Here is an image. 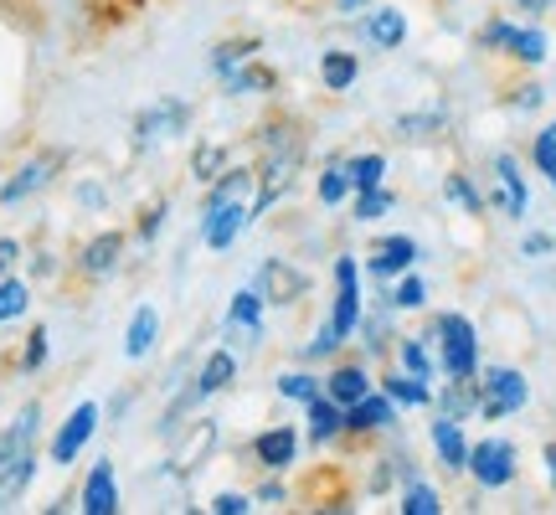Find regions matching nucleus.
Returning <instances> with one entry per match:
<instances>
[{"instance_id":"f257e3e1","label":"nucleus","mask_w":556,"mask_h":515,"mask_svg":"<svg viewBox=\"0 0 556 515\" xmlns=\"http://www.w3.org/2000/svg\"><path fill=\"white\" fill-rule=\"evenodd\" d=\"M176 0H0V21L62 58H93L129 26L160 16Z\"/></svg>"},{"instance_id":"f03ea898","label":"nucleus","mask_w":556,"mask_h":515,"mask_svg":"<svg viewBox=\"0 0 556 515\" xmlns=\"http://www.w3.org/2000/svg\"><path fill=\"white\" fill-rule=\"evenodd\" d=\"M304 160H309V129H304V120L274 114V120L258 124V165H253L258 191H253V217L274 212L278 201L294 191Z\"/></svg>"},{"instance_id":"7ed1b4c3","label":"nucleus","mask_w":556,"mask_h":515,"mask_svg":"<svg viewBox=\"0 0 556 515\" xmlns=\"http://www.w3.org/2000/svg\"><path fill=\"white\" fill-rule=\"evenodd\" d=\"M428 340L438 346V372H443V377H458V381L479 377V330L464 310H443V315H433Z\"/></svg>"},{"instance_id":"20e7f679","label":"nucleus","mask_w":556,"mask_h":515,"mask_svg":"<svg viewBox=\"0 0 556 515\" xmlns=\"http://www.w3.org/2000/svg\"><path fill=\"white\" fill-rule=\"evenodd\" d=\"M526 402H531V381L520 366H479V417L484 423L526 413Z\"/></svg>"},{"instance_id":"39448f33","label":"nucleus","mask_w":556,"mask_h":515,"mask_svg":"<svg viewBox=\"0 0 556 515\" xmlns=\"http://www.w3.org/2000/svg\"><path fill=\"white\" fill-rule=\"evenodd\" d=\"M217 443H222L217 417H191V423H186V428L170 438V459H165V475H176V479L201 475V469L212 464V454H217Z\"/></svg>"},{"instance_id":"423d86ee","label":"nucleus","mask_w":556,"mask_h":515,"mask_svg":"<svg viewBox=\"0 0 556 515\" xmlns=\"http://www.w3.org/2000/svg\"><path fill=\"white\" fill-rule=\"evenodd\" d=\"M469 479L479 490H510L520 479V449L510 438H479V443H469Z\"/></svg>"},{"instance_id":"0eeeda50","label":"nucleus","mask_w":556,"mask_h":515,"mask_svg":"<svg viewBox=\"0 0 556 515\" xmlns=\"http://www.w3.org/2000/svg\"><path fill=\"white\" fill-rule=\"evenodd\" d=\"M62 165H67V155H62V150H37L31 160H21L16 171H11V180L0 186V206H21V201L41 197V191L62 176Z\"/></svg>"},{"instance_id":"6e6552de","label":"nucleus","mask_w":556,"mask_h":515,"mask_svg":"<svg viewBox=\"0 0 556 515\" xmlns=\"http://www.w3.org/2000/svg\"><path fill=\"white\" fill-rule=\"evenodd\" d=\"M191 129V103L186 99H155L150 109H139L135 120V155H144L160 139H176Z\"/></svg>"},{"instance_id":"1a4fd4ad","label":"nucleus","mask_w":556,"mask_h":515,"mask_svg":"<svg viewBox=\"0 0 556 515\" xmlns=\"http://www.w3.org/2000/svg\"><path fill=\"white\" fill-rule=\"evenodd\" d=\"M124 242L129 238H124L119 227L93 233V238L78 248V258H73V278H78V284H103V278H114L124 263Z\"/></svg>"},{"instance_id":"9d476101","label":"nucleus","mask_w":556,"mask_h":515,"mask_svg":"<svg viewBox=\"0 0 556 515\" xmlns=\"http://www.w3.org/2000/svg\"><path fill=\"white\" fill-rule=\"evenodd\" d=\"M490 171H495V191H490V206H500V217L510 222H526L531 212V186H526V171H520V160L510 150H500L490 160Z\"/></svg>"},{"instance_id":"9b49d317","label":"nucleus","mask_w":556,"mask_h":515,"mask_svg":"<svg viewBox=\"0 0 556 515\" xmlns=\"http://www.w3.org/2000/svg\"><path fill=\"white\" fill-rule=\"evenodd\" d=\"M330 330L351 340L361 330V263L351 253L336 258V304H330Z\"/></svg>"},{"instance_id":"f8f14e48","label":"nucleus","mask_w":556,"mask_h":515,"mask_svg":"<svg viewBox=\"0 0 556 515\" xmlns=\"http://www.w3.org/2000/svg\"><path fill=\"white\" fill-rule=\"evenodd\" d=\"M248 459L258 464L263 475H283V469H294V464H299L294 423H274V428H263V434L248 443Z\"/></svg>"},{"instance_id":"ddd939ff","label":"nucleus","mask_w":556,"mask_h":515,"mask_svg":"<svg viewBox=\"0 0 556 515\" xmlns=\"http://www.w3.org/2000/svg\"><path fill=\"white\" fill-rule=\"evenodd\" d=\"M397 428V402L371 387V392L345 407V438H377V434H392Z\"/></svg>"},{"instance_id":"4468645a","label":"nucleus","mask_w":556,"mask_h":515,"mask_svg":"<svg viewBox=\"0 0 556 515\" xmlns=\"http://www.w3.org/2000/svg\"><path fill=\"white\" fill-rule=\"evenodd\" d=\"M99 402H78L73 413H67V423H62L58 434H52V443H47V459L52 464H73V459L88 449V438H93V428H99Z\"/></svg>"},{"instance_id":"2eb2a0df","label":"nucleus","mask_w":556,"mask_h":515,"mask_svg":"<svg viewBox=\"0 0 556 515\" xmlns=\"http://www.w3.org/2000/svg\"><path fill=\"white\" fill-rule=\"evenodd\" d=\"M268 304H299V299L309 294V274L304 268H294L289 258H263V268H258V284H253Z\"/></svg>"},{"instance_id":"dca6fc26","label":"nucleus","mask_w":556,"mask_h":515,"mask_svg":"<svg viewBox=\"0 0 556 515\" xmlns=\"http://www.w3.org/2000/svg\"><path fill=\"white\" fill-rule=\"evenodd\" d=\"M248 222H253V201H227V206H217V212H201L197 233L212 253H227V248L248 233Z\"/></svg>"},{"instance_id":"f3484780","label":"nucleus","mask_w":556,"mask_h":515,"mask_svg":"<svg viewBox=\"0 0 556 515\" xmlns=\"http://www.w3.org/2000/svg\"><path fill=\"white\" fill-rule=\"evenodd\" d=\"M417 258H422L417 238H407V233H392V238H377V242H371V253H366V274H371V278H402L407 268H417Z\"/></svg>"},{"instance_id":"a211bd4d","label":"nucleus","mask_w":556,"mask_h":515,"mask_svg":"<svg viewBox=\"0 0 556 515\" xmlns=\"http://www.w3.org/2000/svg\"><path fill=\"white\" fill-rule=\"evenodd\" d=\"M428 443H433L438 464L448 469V475H469V438H464V423L448 413H438L428 423Z\"/></svg>"},{"instance_id":"6ab92c4d","label":"nucleus","mask_w":556,"mask_h":515,"mask_svg":"<svg viewBox=\"0 0 556 515\" xmlns=\"http://www.w3.org/2000/svg\"><path fill=\"white\" fill-rule=\"evenodd\" d=\"M78 505L88 515L119 511V475H114V459H99V464L88 469V479H83V490H78Z\"/></svg>"},{"instance_id":"aec40b11","label":"nucleus","mask_w":556,"mask_h":515,"mask_svg":"<svg viewBox=\"0 0 556 515\" xmlns=\"http://www.w3.org/2000/svg\"><path fill=\"white\" fill-rule=\"evenodd\" d=\"M304 423H309V443L315 449H330L345 438V407H340L330 392H319L315 402H304Z\"/></svg>"},{"instance_id":"412c9836","label":"nucleus","mask_w":556,"mask_h":515,"mask_svg":"<svg viewBox=\"0 0 556 515\" xmlns=\"http://www.w3.org/2000/svg\"><path fill=\"white\" fill-rule=\"evenodd\" d=\"M361 37L371 41L377 52H397L402 41H407V16H402L397 5H371L361 16Z\"/></svg>"},{"instance_id":"4be33fe9","label":"nucleus","mask_w":556,"mask_h":515,"mask_svg":"<svg viewBox=\"0 0 556 515\" xmlns=\"http://www.w3.org/2000/svg\"><path fill=\"white\" fill-rule=\"evenodd\" d=\"M377 381H371V372H366V361H336L330 372H325V392L336 397L340 407H351V402H361V397L371 392Z\"/></svg>"},{"instance_id":"5701e85b","label":"nucleus","mask_w":556,"mask_h":515,"mask_svg":"<svg viewBox=\"0 0 556 515\" xmlns=\"http://www.w3.org/2000/svg\"><path fill=\"white\" fill-rule=\"evenodd\" d=\"M505 58L516 62V67H526V73L546 67V58H552V37L541 32V21H526V26H516V37H510V47H505Z\"/></svg>"},{"instance_id":"b1692460","label":"nucleus","mask_w":556,"mask_h":515,"mask_svg":"<svg viewBox=\"0 0 556 515\" xmlns=\"http://www.w3.org/2000/svg\"><path fill=\"white\" fill-rule=\"evenodd\" d=\"M356 83H361V58L356 52H345V47L319 52V88H325V93H351Z\"/></svg>"},{"instance_id":"393cba45","label":"nucleus","mask_w":556,"mask_h":515,"mask_svg":"<svg viewBox=\"0 0 556 515\" xmlns=\"http://www.w3.org/2000/svg\"><path fill=\"white\" fill-rule=\"evenodd\" d=\"M377 387L392 397L397 407H433V387L422 377H413V372H402V366H387Z\"/></svg>"},{"instance_id":"a878e982","label":"nucleus","mask_w":556,"mask_h":515,"mask_svg":"<svg viewBox=\"0 0 556 515\" xmlns=\"http://www.w3.org/2000/svg\"><path fill=\"white\" fill-rule=\"evenodd\" d=\"M37 428H41V402H26V407L11 417V428L0 434V464L26 454V449H37Z\"/></svg>"},{"instance_id":"bb28decb","label":"nucleus","mask_w":556,"mask_h":515,"mask_svg":"<svg viewBox=\"0 0 556 515\" xmlns=\"http://www.w3.org/2000/svg\"><path fill=\"white\" fill-rule=\"evenodd\" d=\"M31 479H37V449L5 459V464H0V511H11V505L31 490Z\"/></svg>"},{"instance_id":"cd10ccee","label":"nucleus","mask_w":556,"mask_h":515,"mask_svg":"<svg viewBox=\"0 0 556 515\" xmlns=\"http://www.w3.org/2000/svg\"><path fill=\"white\" fill-rule=\"evenodd\" d=\"M155 340H160V310L155 304H139L135 315H129V330H124V356L144 361L155 351Z\"/></svg>"},{"instance_id":"c85d7f7f","label":"nucleus","mask_w":556,"mask_h":515,"mask_svg":"<svg viewBox=\"0 0 556 515\" xmlns=\"http://www.w3.org/2000/svg\"><path fill=\"white\" fill-rule=\"evenodd\" d=\"M448 109H413V114H397V139H407V145H422V139H443L448 135Z\"/></svg>"},{"instance_id":"c756f323","label":"nucleus","mask_w":556,"mask_h":515,"mask_svg":"<svg viewBox=\"0 0 556 515\" xmlns=\"http://www.w3.org/2000/svg\"><path fill=\"white\" fill-rule=\"evenodd\" d=\"M222 93H278V73L268 67V62H258V58H248L242 67H232L227 78H222Z\"/></svg>"},{"instance_id":"7c9ffc66","label":"nucleus","mask_w":556,"mask_h":515,"mask_svg":"<svg viewBox=\"0 0 556 515\" xmlns=\"http://www.w3.org/2000/svg\"><path fill=\"white\" fill-rule=\"evenodd\" d=\"M263 304L268 299L258 289H238L232 304H227V330H242L248 340H263Z\"/></svg>"},{"instance_id":"2f4dec72","label":"nucleus","mask_w":556,"mask_h":515,"mask_svg":"<svg viewBox=\"0 0 556 515\" xmlns=\"http://www.w3.org/2000/svg\"><path fill=\"white\" fill-rule=\"evenodd\" d=\"M238 381V356L227 351V346H217V351H206V361H201V372H197V387L201 397H217L227 392Z\"/></svg>"},{"instance_id":"473e14b6","label":"nucleus","mask_w":556,"mask_h":515,"mask_svg":"<svg viewBox=\"0 0 556 515\" xmlns=\"http://www.w3.org/2000/svg\"><path fill=\"white\" fill-rule=\"evenodd\" d=\"M258 52H263V37H227V41H217V47H212L206 67H212L217 78H227L232 67H242V62L258 58Z\"/></svg>"},{"instance_id":"72a5a7b5","label":"nucleus","mask_w":556,"mask_h":515,"mask_svg":"<svg viewBox=\"0 0 556 515\" xmlns=\"http://www.w3.org/2000/svg\"><path fill=\"white\" fill-rule=\"evenodd\" d=\"M397 366L413 372V377L433 381L438 377V356L428 351V336H397Z\"/></svg>"},{"instance_id":"f704fd0d","label":"nucleus","mask_w":556,"mask_h":515,"mask_svg":"<svg viewBox=\"0 0 556 515\" xmlns=\"http://www.w3.org/2000/svg\"><path fill=\"white\" fill-rule=\"evenodd\" d=\"M345 176H351V191H377V186H387V155L381 150L351 155L345 160Z\"/></svg>"},{"instance_id":"c9c22d12","label":"nucleus","mask_w":556,"mask_h":515,"mask_svg":"<svg viewBox=\"0 0 556 515\" xmlns=\"http://www.w3.org/2000/svg\"><path fill=\"white\" fill-rule=\"evenodd\" d=\"M443 197L454 201V206H464L469 217H484V212H490V197H484L464 171H448V176H443Z\"/></svg>"},{"instance_id":"e433bc0d","label":"nucleus","mask_w":556,"mask_h":515,"mask_svg":"<svg viewBox=\"0 0 556 515\" xmlns=\"http://www.w3.org/2000/svg\"><path fill=\"white\" fill-rule=\"evenodd\" d=\"M381 304H387V310H397V315H402V310L413 315V310H422V304H428V284H422V278L407 268V274H402L397 284L387 289V294H381Z\"/></svg>"},{"instance_id":"4c0bfd02","label":"nucleus","mask_w":556,"mask_h":515,"mask_svg":"<svg viewBox=\"0 0 556 515\" xmlns=\"http://www.w3.org/2000/svg\"><path fill=\"white\" fill-rule=\"evenodd\" d=\"M31 310V284L16 274H0V319L11 325V319H21Z\"/></svg>"},{"instance_id":"58836bf2","label":"nucleus","mask_w":556,"mask_h":515,"mask_svg":"<svg viewBox=\"0 0 556 515\" xmlns=\"http://www.w3.org/2000/svg\"><path fill=\"white\" fill-rule=\"evenodd\" d=\"M319 206H340V201H351L356 191H351V176H345V160H330L325 171H319Z\"/></svg>"},{"instance_id":"ea45409f","label":"nucleus","mask_w":556,"mask_h":515,"mask_svg":"<svg viewBox=\"0 0 556 515\" xmlns=\"http://www.w3.org/2000/svg\"><path fill=\"white\" fill-rule=\"evenodd\" d=\"M402 515H438L443 511V495H438L428 479H407L402 485V505H397Z\"/></svg>"},{"instance_id":"a19ab883","label":"nucleus","mask_w":556,"mask_h":515,"mask_svg":"<svg viewBox=\"0 0 556 515\" xmlns=\"http://www.w3.org/2000/svg\"><path fill=\"white\" fill-rule=\"evenodd\" d=\"M325 392V377H315V372H283L278 377V397H289V402H315V397Z\"/></svg>"},{"instance_id":"79ce46f5","label":"nucleus","mask_w":556,"mask_h":515,"mask_svg":"<svg viewBox=\"0 0 556 515\" xmlns=\"http://www.w3.org/2000/svg\"><path fill=\"white\" fill-rule=\"evenodd\" d=\"M222 171H227V150H222V145H212V139H206V145H197V150H191V176H197L201 186H212Z\"/></svg>"},{"instance_id":"37998d69","label":"nucleus","mask_w":556,"mask_h":515,"mask_svg":"<svg viewBox=\"0 0 556 515\" xmlns=\"http://www.w3.org/2000/svg\"><path fill=\"white\" fill-rule=\"evenodd\" d=\"M510 37H516V21H510V16H490L484 26H479L475 47H479V52H495V58H505Z\"/></svg>"},{"instance_id":"c03bdc74","label":"nucleus","mask_w":556,"mask_h":515,"mask_svg":"<svg viewBox=\"0 0 556 515\" xmlns=\"http://www.w3.org/2000/svg\"><path fill=\"white\" fill-rule=\"evenodd\" d=\"M392 206H397V197H392L387 186H377V191H356V222H381Z\"/></svg>"},{"instance_id":"a18cd8bd","label":"nucleus","mask_w":556,"mask_h":515,"mask_svg":"<svg viewBox=\"0 0 556 515\" xmlns=\"http://www.w3.org/2000/svg\"><path fill=\"white\" fill-rule=\"evenodd\" d=\"M165 217H170V197H155L144 212H139V222H135V238L139 242H155L160 238V227H165Z\"/></svg>"},{"instance_id":"49530a36","label":"nucleus","mask_w":556,"mask_h":515,"mask_svg":"<svg viewBox=\"0 0 556 515\" xmlns=\"http://www.w3.org/2000/svg\"><path fill=\"white\" fill-rule=\"evenodd\" d=\"M531 165H536L541 176H552L556 171V120L541 124V135L531 139Z\"/></svg>"},{"instance_id":"de8ad7c7","label":"nucleus","mask_w":556,"mask_h":515,"mask_svg":"<svg viewBox=\"0 0 556 515\" xmlns=\"http://www.w3.org/2000/svg\"><path fill=\"white\" fill-rule=\"evenodd\" d=\"M541 103H546V88H541V83H516V88L505 93V109H510V114H536Z\"/></svg>"},{"instance_id":"09e8293b","label":"nucleus","mask_w":556,"mask_h":515,"mask_svg":"<svg viewBox=\"0 0 556 515\" xmlns=\"http://www.w3.org/2000/svg\"><path fill=\"white\" fill-rule=\"evenodd\" d=\"M47 366V325H31V336L21 346V372H41Z\"/></svg>"},{"instance_id":"8fccbe9b","label":"nucleus","mask_w":556,"mask_h":515,"mask_svg":"<svg viewBox=\"0 0 556 515\" xmlns=\"http://www.w3.org/2000/svg\"><path fill=\"white\" fill-rule=\"evenodd\" d=\"M340 346H345V340H340L336 330H330V319H325L315 330V340L304 346V361H330V356H340Z\"/></svg>"},{"instance_id":"3c124183","label":"nucleus","mask_w":556,"mask_h":515,"mask_svg":"<svg viewBox=\"0 0 556 515\" xmlns=\"http://www.w3.org/2000/svg\"><path fill=\"white\" fill-rule=\"evenodd\" d=\"M206 511L212 515H248L253 511V495H242V490H222V495H212Z\"/></svg>"},{"instance_id":"603ef678","label":"nucleus","mask_w":556,"mask_h":515,"mask_svg":"<svg viewBox=\"0 0 556 515\" xmlns=\"http://www.w3.org/2000/svg\"><path fill=\"white\" fill-rule=\"evenodd\" d=\"M552 253H556L552 233H526V238H520V258H552Z\"/></svg>"},{"instance_id":"864d4df0","label":"nucleus","mask_w":556,"mask_h":515,"mask_svg":"<svg viewBox=\"0 0 556 515\" xmlns=\"http://www.w3.org/2000/svg\"><path fill=\"white\" fill-rule=\"evenodd\" d=\"M21 263V242L16 238H0V274H11Z\"/></svg>"},{"instance_id":"5fc2aeb1","label":"nucleus","mask_w":556,"mask_h":515,"mask_svg":"<svg viewBox=\"0 0 556 515\" xmlns=\"http://www.w3.org/2000/svg\"><path fill=\"white\" fill-rule=\"evenodd\" d=\"M258 500H263V505H283V500H289V490H283L278 479H263V485H258Z\"/></svg>"},{"instance_id":"6e6d98bb","label":"nucleus","mask_w":556,"mask_h":515,"mask_svg":"<svg viewBox=\"0 0 556 515\" xmlns=\"http://www.w3.org/2000/svg\"><path fill=\"white\" fill-rule=\"evenodd\" d=\"M552 5H556V0H516V11H520L526 21H541L546 11H552Z\"/></svg>"},{"instance_id":"4d7b16f0","label":"nucleus","mask_w":556,"mask_h":515,"mask_svg":"<svg viewBox=\"0 0 556 515\" xmlns=\"http://www.w3.org/2000/svg\"><path fill=\"white\" fill-rule=\"evenodd\" d=\"M336 11L340 16H366V11H371V0H336Z\"/></svg>"},{"instance_id":"13d9d810","label":"nucleus","mask_w":556,"mask_h":515,"mask_svg":"<svg viewBox=\"0 0 556 515\" xmlns=\"http://www.w3.org/2000/svg\"><path fill=\"white\" fill-rule=\"evenodd\" d=\"M541 459H546V475H552V490H556V438L541 449Z\"/></svg>"}]
</instances>
